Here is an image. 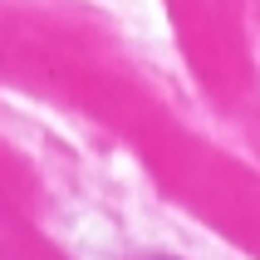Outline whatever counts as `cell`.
Masks as SVG:
<instances>
[{"instance_id": "cell-1", "label": "cell", "mask_w": 260, "mask_h": 260, "mask_svg": "<svg viewBox=\"0 0 260 260\" xmlns=\"http://www.w3.org/2000/svg\"><path fill=\"white\" fill-rule=\"evenodd\" d=\"M152 260H172V255H152Z\"/></svg>"}]
</instances>
